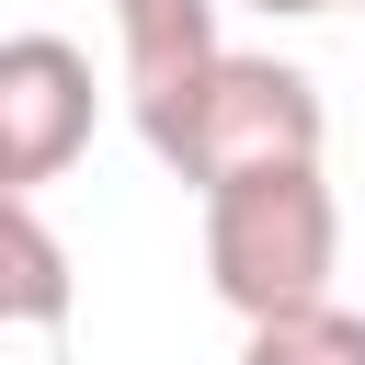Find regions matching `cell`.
<instances>
[{
    "label": "cell",
    "instance_id": "6da1fadb",
    "mask_svg": "<svg viewBox=\"0 0 365 365\" xmlns=\"http://www.w3.org/2000/svg\"><path fill=\"white\" fill-rule=\"evenodd\" d=\"M331 262H342V205H331V182H319V160L240 171V182L205 194V285H217L240 319L319 308V297H331Z\"/></svg>",
    "mask_w": 365,
    "mask_h": 365
},
{
    "label": "cell",
    "instance_id": "7a4b0ae2",
    "mask_svg": "<svg viewBox=\"0 0 365 365\" xmlns=\"http://www.w3.org/2000/svg\"><path fill=\"white\" fill-rule=\"evenodd\" d=\"M319 137H331V114H319V80H308L297 57H228L160 160H171L194 194H217V182H240V171L319 160Z\"/></svg>",
    "mask_w": 365,
    "mask_h": 365
},
{
    "label": "cell",
    "instance_id": "3957f363",
    "mask_svg": "<svg viewBox=\"0 0 365 365\" xmlns=\"http://www.w3.org/2000/svg\"><path fill=\"white\" fill-rule=\"evenodd\" d=\"M91 57L68 34H11L0 46V194H46L80 148H91Z\"/></svg>",
    "mask_w": 365,
    "mask_h": 365
},
{
    "label": "cell",
    "instance_id": "277c9868",
    "mask_svg": "<svg viewBox=\"0 0 365 365\" xmlns=\"http://www.w3.org/2000/svg\"><path fill=\"white\" fill-rule=\"evenodd\" d=\"M228 0H114V57H125V114L148 148L182 137V114L205 103V80L228 68V34H217Z\"/></svg>",
    "mask_w": 365,
    "mask_h": 365
},
{
    "label": "cell",
    "instance_id": "5b68a950",
    "mask_svg": "<svg viewBox=\"0 0 365 365\" xmlns=\"http://www.w3.org/2000/svg\"><path fill=\"white\" fill-rule=\"evenodd\" d=\"M0 319L11 331H57L68 319V251H57V228H46L34 194L0 205Z\"/></svg>",
    "mask_w": 365,
    "mask_h": 365
},
{
    "label": "cell",
    "instance_id": "8992f818",
    "mask_svg": "<svg viewBox=\"0 0 365 365\" xmlns=\"http://www.w3.org/2000/svg\"><path fill=\"white\" fill-rule=\"evenodd\" d=\"M240 365H365V319L354 308H285V319H251Z\"/></svg>",
    "mask_w": 365,
    "mask_h": 365
},
{
    "label": "cell",
    "instance_id": "52a82bcc",
    "mask_svg": "<svg viewBox=\"0 0 365 365\" xmlns=\"http://www.w3.org/2000/svg\"><path fill=\"white\" fill-rule=\"evenodd\" d=\"M262 23H308V11H365V0H251Z\"/></svg>",
    "mask_w": 365,
    "mask_h": 365
}]
</instances>
